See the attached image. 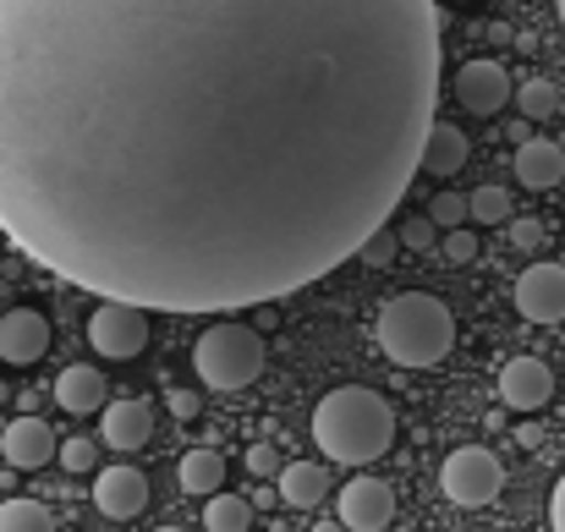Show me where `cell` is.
I'll list each match as a JSON object with an SVG mask.
<instances>
[{
  "mask_svg": "<svg viewBox=\"0 0 565 532\" xmlns=\"http://www.w3.org/2000/svg\"><path fill=\"white\" fill-rule=\"evenodd\" d=\"M467 166V132H456L450 121H434V132H428V149H423V171L428 177H456Z\"/></svg>",
  "mask_w": 565,
  "mask_h": 532,
  "instance_id": "17",
  "label": "cell"
},
{
  "mask_svg": "<svg viewBox=\"0 0 565 532\" xmlns=\"http://www.w3.org/2000/svg\"><path fill=\"white\" fill-rule=\"evenodd\" d=\"M439 242V225H434V214H406V225H401V247H412V253H428Z\"/></svg>",
  "mask_w": 565,
  "mask_h": 532,
  "instance_id": "25",
  "label": "cell"
},
{
  "mask_svg": "<svg viewBox=\"0 0 565 532\" xmlns=\"http://www.w3.org/2000/svg\"><path fill=\"white\" fill-rule=\"evenodd\" d=\"M539 236H544V225H539V220H522V214L511 220V242H516L522 253H533V247H539Z\"/></svg>",
  "mask_w": 565,
  "mask_h": 532,
  "instance_id": "29",
  "label": "cell"
},
{
  "mask_svg": "<svg viewBox=\"0 0 565 532\" xmlns=\"http://www.w3.org/2000/svg\"><path fill=\"white\" fill-rule=\"evenodd\" d=\"M94 461H99V450H94V439H61V467L66 472H94Z\"/></svg>",
  "mask_w": 565,
  "mask_h": 532,
  "instance_id": "27",
  "label": "cell"
},
{
  "mask_svg": "<svg viewBox=\"0 0 565 532\" xmlns=\"http://www.w3.org/2000/svg\"><path fill=\"white\" fill-rule=\"evenodd\" d=\"M44 352H50V324H44V313L11 308V313L0 319V357H6L11 368H28V362H39Z\"/></svg>",
  "mask_w": 565,
  "mask_h": 532,
  "instance_id": "13",
  "label": "cell"
},
{
  "mask_svg": "<svg viewBox=\"0 0 565 532\" xmlns=\"http://www.w3.org/2000/svg\"><path fill=\"white\" fill-rule=\"evenodd\" d=\"M324 489H330V478H324L319 461H291V467H280V500H286V506L313 511V506L324 500Z\"/></svg>",
  "mask_w": 565,
  "mask_h": 532,
  "instance_id": "18",
  "label": "cell"
},
{
  "mask_svg": "<svg viewBox=\"0 0 565 532\" xmlns=\"http://www.w3.org/2000/svg\"><path fill=\"white\" fill-rule=\"evenodd\" d=\"M439 489H445L450 506L478 511V506H494V500H500V489H505V467L494 461V450H483V445H461V450L445 456V467H439Z\"/></svg>",
  "mask_w": 565,
  "mask_h": 532,
  "instance_id": "5",
  "label": "cell"
},
{
  "mask_svg": "<svg viewBox=\"0 0 565 532\" xmlns=\"http://www.w3.org/2000/svg\"><path fill=\"white\" fill-rule=\"evenodd\" d=\"M0 456H6L11 467H22V472H39L44 461L61 456V439H55V428H50L44 417H17V423L0 434Z\"/></svg>",
  "mask_w": 565,
  "mask_h": 532,
  "instance_id": "12",
  "label": "cell"
},
{
  "mask_svg": "<svg viewBox=\"0 0 565 532\" xmlns=\"http://www.w3.org/2000/svg\"><path fill=\"white\" fill-rule=\"evenodd\" d=\"M94 506H99V517H110V522H132V517L149 506V478H143L138 467H105V472L94 478Z\"/></svg>",
  "mask_w": 565,
  "mask_h": 532,
  "instance_id": "11",
  "label": "cell"
},
{
  "mask_svg": "<svg viewBox=\"0 0 565 532\" xmlns=\"http://www.w3.org/2000/svg\"><path fill=\"white\" fill-rule=\"evenodd\" d=\"M516 313L527 324H561L565 319V269L561 264H533L516 280Z\"/></svg>",
  "mask_w": 565,
  "mask_h": 532,
  "instance_id": "8",
  "label": "cell"
},
{
  "mask_svg": "<svg viewBox=\"0 0 565 532\" xmlns=\"http://www.w3.org/2000/svg\"><path fill=\"white\" fill-rule=\"evenodd\" d=\"M550 395H555L550 362H539V357H511V362L500 368V401H505L511 412H544Z\"/></svg>",
  "mask_w": 565,
  "mask_h": 532,
  "instance_id": "9",
  "label": "cell"
},
{
  "mask_svg": "<svg viewBox=\"0 0 565 532\" xmlns=\"http://www.w3.org/2000/svg\"><path fill=\"white\" fill-rule=\"evenodd\" d=\"M395 253H401V231H390V225H384V231H374V236L363 242V253H358V258H363L369 269H384Z\"/></svg>",
  "mask_w": 565,
  "mask_h": 532,
  "instance_id": "26",
  "label": "cell"
},
{
  "mask_svg": "<svg viewBox=\"0 0 565 532\" xmlns=\"http://www.w3.org/2000/svg\"><path fill=\"white\" fill-rule=\"evenodd\" d=\"M55 401L66 406V412H99V401H105V379H99V368H88V362H72V368H61V379H55Z\"/></svg>",
  "mask_w": 565,
  "mask_h": 532,
  "instance_id": "16",
  "label": "cell"
},
{
  "mask_svg": "<svg viewBox=\"0 0 565 532\" xmlns=\"http://www.w3.org/2000/svg\"><path fill=\"white\" fill-rule=\"evenodd\" d=\"M198 406H203V401H198L192 390H171V412H177L182 423H188V417H198Z\"/></svg>",
  "mask_w": 565,
  "mask_h": 532,
  "instance_id": "31",
  "label": "cell"
},
{
  "mask_svg": "<svg viewBox=\"0 0 565 532\" xmlns=\"http://www.w3.org/2000/svg\"><path fill=\"white\" fill-rule=\"evenodd\" d=\"M445 253H450L456 264H472V258H478V236H472L467 225H456V231H445Z\"/></svg>",
  "mask_w": 565,
  "mask_h": 532,
  "instance_id": "28",
  "label": "cell"
},
{
  "mask_svg": "<svg viewBox=\"0 0 565 532\" xmlns=\"http://www.w3.org/2000/svg\"><path fill=\"white\" fill-rule=\"evenodd\" d=\"M203 528L209 532H247L253 528V500H242V494H209Z\"/></svg>",
  "mask_w": 565,
  "mask_h": 532,
  "instance_id": "20",
  "label": "cell"
},
{
  "mask_svg": "<svg viewBox=\"0 0 565 532\" xmlns=\"http://www.w3.org/2000/svg\"><path fill=\"white\" fill-rule=\"evenodd\" d=\"M177 478H182L188 494H220V483H225V461H220V450H188L182 467H177Z\"/></svg>",
  "mask_w": 565,
  "mask_h": 532,
  "instance_id": "19",
  "label": "cell"
},
{
  "mask_svg": "<svg viewBox=\"0 0 565 532\" xmlns=\"http://www.w3.org/2000/svg\"><path fill=\"white\" fill-rule=\"evenodd\" d=\"M472 198V220L478 225H511L516 214H511V192L505 187H494V181H483L478 192H467Z\"/></svg>",
  "mask_w": 565,
  "mask_h": 532,
  "instance_id": "22",
  "label": "cell"
},
{
  "mask_svg": "<svg viewBox=\"0 0 565 532\" xmlns=\"http://www.w3.org/2000/svg\"><path fill=\"white\" fill-rule=\"evenodd\" d=\"M550 522H555V532H565V478L555 483V500H550Z\"/></svg>",
  "mask_w": 565,
  "mask_h": 532,
  "instance_id": "32",
  "label": "cell"
},
{
  "mask_svg": "<svg viewBox=\"0 0 565 532\" xmlns=\"http://www.w3.org/2000/svg\"><path fill=\"white\" fill-rule=\"evenodd\" d=\"M143 341H149V308L99 297V308L88 313V347H94L99 357L127 362V357L143 352Z\"/></svg>",
  "mask_w": 565,
  "mask_h": 532,
  "instance_id": "6",
  "label": "cell"
},
{
  "mask_svg": "<svg viewBox=\"0 0 565 532\" xmlns=\"http://www.w3.org/2000/svg\"><path fill=\"white\" fill-rule=\"evenodd\" d=\"M99 428H105V445L110 450H138L154 434V412H149V401H105Z\"/></svg>",
  "mask_w": 565,
  "mask_h": 532,
  "instance_id": "14",
  "label": "cell"
},
{
  "mask_svg": "<svg viewBox=\"0 0 565 532\" xmlns=\"http://www.w3.org/2000/svg\"><path fill=\"white\" fill-rule=\"evenodd\" d=\"M247 472L253 478H275V445H253L247 450Z\"/></svg>",
  "mask_w": 565,
  "mask_h": 532,
  "instance_id": "30",
  "label": "cell"
},
{
  "mask_svg": "<svg viewBox=\"0 0 565 532\" xmlns=\"http://www.w3.org/2000/svg\"><path fill=\"white\" fill-rule=\"evenodd\" d=\"M428 214H434V225H439V231H456V225H467V220H472V198H461V192H450V187H445V192H434V198H428Z\"/></svg>",
  "mask_w": 565,
  "mask_h": 532,
  "instance_id": "24",
  "label": "cell"
},
{
  "mask_svg": "<svg viewBox=\"0 0 565 532\" xmlns=\"http://www.w3.org/2000/svg\"><path fill=\"white\" fill-rule=\"evenodd\" d=\"M516 110H522L527 121H544V116L561 110V88H555L550 77H527V83L516 88Z\"/></svg>",
  "mask_w": 565,
  "mask_h": 532,
  "instance_id": "21",
  "label": "cell"
},
{
  "mask_svg": "<svg viewBox=\"0 0 565 532\" xmlns=\"http://www.w3.org/2000/svg\"><path fill=\"white\" fill-rule=\"evenodd\" d=\"M511 99H516V88H511V77H505L500 61H467L456 72V105L467 116H500Z\"/></svg>",
  "mask_w": 565,
  "mask_h": 532,
  "instance_id": "7",
  "label": "cell"
},
{
  "mask_svg": "<svg viewBox=\"0 0 565 532\" xmlns=\"http://www.w3.org/2000/svg\"><path fill=\"white\" fill-rule=\"evenodd\" d=\"M335 511H341V522L352 532H384L390 517H395V494H390V483H379V478H352V483L341 489Z\"/></svg>",
  "mask_w": 565,
  "mask_h": 532,
  "instance_id": "10",
  "label": "cell"
},
{
  "mask_svg": "<svg viewBox=\"0 0 565 532\" xmlns=\"http://www.w3.org/2000/svg\"><path fill=\"white\" fill-rule=\"evenodd\" d=\"M516 181H522V187H533V192L561 187V181H565L561 143H550V138H527V143L516 149Z\"/></svg>",
  "mask_w": 565,
  "mask_h": 532,
  "instance_id": "15",
  "label": "cell"
},
{
  "mask_svg": "<svg viewBox=\"0 0 565 532\" xmlns=\"http://www.w3.org/2000/svg\"><path fill=\"white\" fill-rule=\"evenodd\" d=\"M313 439L330 461L341 467H369L390 450L395 439V412L390 401L363 390V384H347V390H330L313 412Z\"/></svg>",
  "mask_w": 565,
  "mask_h": 532,
  "instance_id": "2",
  "label": "cell"
},
{
  "mask_svg": "<svg viewBox=\"0 0 565 532\" xmlns=\"http://www.w3.org/2000/svg\"><path fill=\"white\" fill-rule=\"evenodd\" d=\"M379 347L395 368H434L456 347V319L428 291H401L379 308Z\"/></svg>",
  "mask_w": 565,
  "mask_h": 532,
  "instance_id": "3",
  "label": "cell"
},
{
  "mask_svg": "<svg viewBox=\"0 0 565 532\" xmlns=\"http://www.w3.org/2000/svg\"><path fill=\"white\" fill-rule=\"evenodd\" d=\"M160 532H188V528H160Z\"/></svg>",
  "mask_w": 565,
  "mask_h": 532,
  "instance_id": "35",
  "label": "cell"
},
{
  "mask_svg": "<svg viewBox=\"0 0 565 532\" xmlns=\"http://www.w3.org/2000/svg\"><path fill=\"white\" fill-rule=\"evenodd\" d=\"M192 368L209 390H247L258 373H264V341L253 324H209L192 347Z\"/></svg>",
  "mask_w": 565,
  "mask_h": 532,
  "instance_id": "4",
  "label": "cell"
},
{
  "mask_svg": "<svg viewBox=\"0 0 565 532\" xmlns=\"http://www.w3.org/2000/svg\"><path fill=\"white\" fill-rule=\"evenodd\" d=\"M313 532H352V528H347V522H319Z\"/></svg>",
  "mask_w": 565,
  "mask_h": 532,
  "instance_id": "33",
  "label": "cell"
},
{
  "mask_svg": "<svg viewBox=\"0 0 565 532\" xmlns=\"http://www.w3.org/2000/svg\"><path fill=\"white\" fill-rule=\"evenodd\" d=\"M434 0H0V231L149 313L269 308L390 225Z\"/></svg>",
  "mask_w": 565,
  "mask_h": 532,
  "instance_id": "1",
  "label": "cell"
},
{
  "mask_svg": "<svg viewBox=\"0 0 565 532\" xmlns=\"http://www.w3.org/2000/svg\"><path fill=\"white\" fill-rule=\"evenodd\" d=\"M555 6H561V22H565V0H555Z\"/></svg>",
  "mask_w": 565,
  "mask_h": 532,
  "instance_id": "34",
  "label": "cell"
},
{
  "mask_svg": "<svg viewBox=\"0 0 565 532\" xmlns=\"http://www.w3.org/2000/svg\"><path fill=\"white\" fill-rule=\"evenodd\" d=\"M0 532H55V522L39 500H6L0 506Z\"/></svg>",
  "mask_w": 565,
  "mask_h": 532,
  "instance_id": "23",
  "label": "cell"
}]
</instances>
